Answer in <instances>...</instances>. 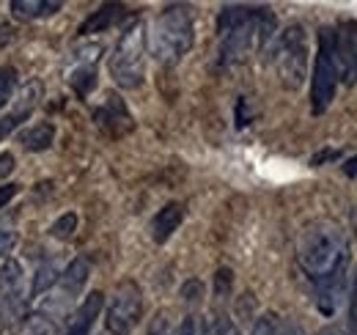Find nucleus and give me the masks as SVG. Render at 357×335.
Instances as JSON below:
<instances>
[{
    "label": "nucleus",
    "mask_w": 357,
    "mask_h": 335,
    "mask_svg": "<svg viewBox=\"0 0 357 335\" xmlns=\"http://www.w3.org/2000/svg\"><path fill=\"white\" fill-rule=\"evenodd\" d=\"M11 39H14V28L8 22H0V50L11 42Z\"/></svg>",
    "instance_id": "nucleus-32"
},
{
    "label": "nucleus",
    "mask_w": 357,
    "mask_h": 335,
    "mask_svg": "<svg viewBox=\"0 0 357 335\" xmlns=\"http://www.w3.org/2000/svg\"><path fill=\"white\" fill-rule=\"evenodd\" d=\"M338 83H341V69L335 55V28H321L311 75V107L316 116H321L333 105Z\"/></svg>",
    "instance_id": "nucleus-6"
},
{
    "label": "nucleus",
    "mask_w": 357,
    "mask_h": 335,
    "mask_svg": "<svg viewBox=\"0 0 357 335\" xmlns=\"http://www.w3.org/2000/svg\"><path fill=\"white\" fill-rule=\"evenodd\" d=\"M308 61H311V47H308L305 28L297 22L283 28L272 47V64L280 85L289 91H297L308 77Z\"/></svg>",
    "instance_id": "nucleus-5"
},
{
    "label": "nucleus",
    "mask_w": 357,
    "mask_h": 335,
    "mask_svg": "<svg viewBox=\"0 0 357 335\" xmlns=\"http://www.w3.org/2000/svg\"><path fill=\"white\" fill-rule=\"evenodd\" d=\"M181 297H184V302L198 305V302H201V297H204V286H201V281H187V283H184V289H181Z\"/></svg>",
    "instance_id": "nucleus-25"
},
{
    "label": "nucleus",
    "mask_w": 357,
    "mask_h": 335,
    "mask_svg": "<svg viewBox=\"0 0 357 335\" xmlns=\"http://www.w3.org/2000/svg\"><path fill=\"white\" fill-rule=\"evenodd\" d=\"M55 143V126L50 121H36L20 132V146L25 151H47Z\"/></svg>",
    "instance_id": "nucleus-17"
},
{
    "label": "nucleus",
    "mask_w": 357,
    "mask_h": 335,
    "mask_svg": "<svg viewBox=\"0 0 357 335\" xmlns=\"http://www.w3.org/2000/svg\"><path fill=\"white\" fill-rule=\"evenodd\" d=\"M275 28L278 20L267 6H223L218 17V69L225 72L242 64L253 47H267Z\"/></svg>",
    "instance_id": "nucleus-1"
},
{
    "label": "nucleus",
    "mask_w": 357,
    "mask_h": 335,
    "mask_svg": "<svg viewBox=\"0 0 357 335\" xmlns=\"http://www.w3.org/2000/svg\"><path fill=\"white\" fill-rule=\"evenodd\" d=\"M58 322H52L50 316L45 313H31L28 319H25V325H22V333L20 335H58Z\"/></svg>",
    "instance_id": "nucleus-21"
},
{
    "label": "nucleus",
    "mask_w": 357,
    "mask_h": 335,
    "mask_svg": "<svg viewBox=\"0 0 357 335\" xmlns=\"http://www.w3.org/2000/svg\"><path fill=\"white\" fill-rule=\"evenodd\" d=\"M63 8L61 0H11V14L17 20H45Z\"/></svg>",
    "instance_id": "nucleus-16"
},
{
    "label": "nucleus",
    "mask_w": 357,
    "mask_h": 335,
    "mask_svg": "<svg viewBox=\"0 0 357 335\" xmlns=\"http://www.w3.org/2000/svg\"><path fill=\"white\" fill-rule=\"evenodd\" d=\"M130 11L121 6V3H107L102 8H96L89 20H83L80 25V36H93V34H105L110 28H116L121 20H127Z\"/></svg>",
    "instance_id": "nucleus-15"
},
{
    "label": "nucleus",
    "mask_w": 357,
    "mask_h": 335,
    "mask_svg": "<svg viewBox=\"0 0 357 335\" xmlns=\"http://www.w3.org/2000/svg\"><path fill=\"white\" fill-rule=\"evenodd\" d=\"M192 42H195V25H192V14L187 6L162 8L154 17V22L146 28L149 55L162 66L178 64L190 52Z\"/></svg>",
    "instance_id": "nucleus-3"
},
{
    "label": "nucleus",
    "mask_w": 357,
    "mask_h": 335,
    "mask_svg": "<svg viewBox=\"0 0 357 335\" xmlns=\"http://www.w3.org/2000/svg\"><path fill=\"white\" fill-rule=\"evenodd\" d=\"M234 116H236V126H239V129L250 124V110H248V99H245V96L236 99V113H234Z\"/></svg>",
    "instance_id": "nucleus-29"
},
{
    "label": "nucleus",
    "mask_w": 357,
    "mask_h": 335,
    "mask_svg": "<svg viewBox=\"0 0 357 335\" xmlns=\"http://www.w3.org/2000/svg\"><path fill=\"white\" fill-rule=\"evenodd\" d=\"M17 193H20V184H3L0 187V209H6L17 198Z\"/></svg>",
    "instance_id": "nucleus-30"
},
{
    "label": "nucleus",
    "mask_w": 357,
    "mask_h": 335,
    "mask_svg": "<svg viewBox=\"0 0 357 335\" xmlns=\"http://www.w3.org/2000/svg\"><path fill=\"white\" fill-rule=\"evenodd\" d=\"M58 278H61L58 264H55V261H45V264L36 269V275H33L31 297H39V294H45V292H52V286L58 283Z\"/></svg>",
    "instance_id": "nucleus-20"
},
{
    "label": "nucleus",
    "mask_w": 357,
    "mask_h": 335,
    "mask_svg": "<svg viewBox=\"0 0 357 335\" xmlns=\"http://www.w3.org/2000/svg\"><path fill=\"white\" fill-rule=\"evenodd\" d=\"M28 299L31 289L25 283L22 264L8 258L0 267V333H14L22 319H28Z\"/></svg>",
    "instance_id": "nucleus-7"
},
{
    "label": "nucleus",
    "mask_w": 357,
    "mask_h": 335,
    "mask_svg": "<svg viewBox=\"0 0 357 335\" xmlns=\"http://www.w3.org/2000/svg\"><path fill=\"white\" fill-rule=\"evenodd\" d=\"M347 335H357V327H352V325H347V330H344Z\"/></svg>",
    "instance_id": "nucleus-35"
},
{
    "label": "nucleus",
    "mask_w": 357,
    "mask_h": 335,
    "mask_svg": "<svg viewBox=\"0 0 357 335\" xmlns=\"http://www.w3.org/2000/svg\"><path fill=\"white\" fill-rule=\"evenodd\" d=\"M96 64H75V72L69 75V85L80 94V96H89L91 91L96 88Z\"/></svg>",
    "instance_id": "nucleus-19"
},
{
    "label": "nucleus",
    "mask_w": 357,
    "mask_h": 335,
    "mask_svg": "<svg viewBox=\"0 0 357 335\" xmlns=\"http://www.w3.org/2000/svg\"><path fill=\"white\" fill-rule=\"evenodd\" d=\"M319 335H347L341 327H335V325H330V327H324V330H319Z\"/></svg>",
    "instance_id": "nucleus-34"
},
{
    "label": "nucleus",
    "mask_w": 357,
    "mask_h": 335,
    "mask_svg": "<svg viewBox=\"0 0 357 335\" xmlns=\"http://www.w3.org/2000/svg\"><path fill=\"white\" fill-rule=\"evenodd\" d=\"M335 55L341 80L347 85L357 83V22H341L335 28Z\"/></svg>",
    "instance_id": "nucleus-12"
},
{
    "label": "nucleus",
    "mask_w": 357,
    "mask_h": 335,
    "mask_svg": "<svg viewBox=\"0 0 357 335\" xmlns=\"http://www.w3.org/2000/svg\"><path fill=\"white\" fill-rule=\"evenodd\" d=\"M181 220H184V207L176 204V201H174V204H165L162 209L151 217V225H149L151 239H154L157 245H165V242L178 231Z\"/></svg>",
    "instance_id": "nucleus-14"
},
{
    "label": "nucleus",
    "mask_w": 357,
    "mask_h": 335,
    "mask_svg": "<svg viewBox=\"0 0 357 335\" xmlns=\"http://www.w3.org/2000/svg\"><path fill=\"white\" fill-rule=\"evenodd\" d=\"M39 99H42V83H39V80L25 83L14 94L11 107L0 116V140L11 137V135L20 129V124H25V121L31 119V113H33L36 105H39Z\"/></svg>",
    "instance_id": "nucleus-10"
},
{
    "label": "nucleus",
    "mask_w": 357,
    "mask_h": 335,
    "mask_svg": "<svg viewBox=\"0 0 357 335\" xmlns=\"http://www.w3.org/2000/svg\"><path fill=\"white\" fill-rule=\"evenodd\" d=\"M140 316H143V294L132 281H127L110 297L105 308V330L99 335H130L137 327Z\"/></svg>",
    "instance_id": "nucleus-9"
},
{
    "label": "nucleus",
    "mask_w": 357,
    "mask_h": 335,
    "mask_svg": "<svg viewBox=\"0 0 357 335\" xmlns=\"http://www.w3.org/2000/svg\"><path fill=\"white\" fill-rule=\"evenodd\" d=\"M146 22L143 20H132L124 34L119 36V42L113 47L110 55V77L113 83L124 91H135L143 85L146 77Z\"/></svg>",
    "instance_id": "nucleus-4"
},
{
    "label": "nucleus",
    "mask_w": 357,
    "mask_h": 335,
    "mask_svg": "<svg viewBox=\"0 0 357 335\" xmlns=\"http://www.w3.org/2000/svg\"><path fill=\"white\" fill-rule=\"evenodd\" d=\"M349 258H352L349 237L335 220H313L300 234L297 261L313 286L335 275H347Z\"/></svg>",
    "instance_id": "nucleus-2"
},
{
    "label": "nucleus",
    "mask_w": 357,
    "mask_h": 335,
    "mask_svg": "<svg viewBox=\"0 0 357 335\" xmlns=\"http://www.w3.org/2000/svg\"><path fill=\"white\" fill-rule=\"evenodd\" d=\"M349 325L357 327V269L352 275V283H349Z\"/></svg>",
    "instance_id": "nucleus-28"
},
{
    "label": "nucleus",
    "mask_w": 357,
    "mask_h": 335,
    "mask_svg": "<svg viewBox=\"0 0 357 335\" xmlns=\"http://www.w3.org/2000/svg\"><path fill=\"white\" fill-rule=\"evenodd\" d=\"M228 335H245V333H242V330H236V327H231V333Z\"/></svg>",
    "instance_id": "nucleus-36"
},
{
    "label": "nucleus",
    "mask_w": 357,
    "mask_h": 335,
    "mask_svg": "<svg viewBox=\"0 0 357 335\" xmlns=\"http://www.w3.org/2000/svg\"><path fill=\"white\" fill-rule=\"evenodd\" d=\"M14 168H17L14 154H11V151H0V179H3V176H8Z\"/></svg>",
    "instance_id": "nucleus-31"
},
{
    "label": "nucleus",
    "mask_w": 357,
    "mask_h": 335,
    "mask_svg": "<svg viewBox=\"0 0 357 335\" xmlns=\"http://www.w3.org/2000/svg\"><path fill=\"white\" fill-rule=\"evenodd\" d=\"M93 124L102 132H107L110 137H121L132 129V116H130V110L119 94H107L105 102L93 110Z\"/></svg>",
    "instance_id": "nucleus-11"
},
{
    "label": "nucleus",
    "mask_w": 357,
    "mask_h": 335,
    "mask_svg": "<svg viewBox=\"0 0 357 335\" xmlns=\"http://www.w3.org/2000/svg\"><path fill=\"white\" fill-rule=\"evenodd\" d=\"M341 168H344V173H347L349 179H357V154H355V157H349V160H347Z\"/></svg>",
    "instance_id": "nucleus-33"
},
{
    "label": "nucleus",
    "mask_w": 357,
    "mask_h": 335,
    "mask_svg": "<svg viewBox=\"0 0 357 335\" xmlns=\"http://www.w3.org/2000/svg\"><path fill=\"white\" fill-rule=\"evenodd\" d=\"M17 94V69L0 66V110L14 99Z\"/></svg>",
    "instance_id": "nucleus-23"
},
{
    "label": "nucleus",
    "mask_w": 357,
    "mask_h": 335,
    "mask_svg": "<svg viewBox=\"0 0 357 335\" xmlns=\"http://www.w3.org/2000/svg\"><path fill=\"white\" fill-rule=\"evenodd\" d=\"M149 335H174V330H171V322H168V316H165L162 311H160V313L151 319Z\"/></svg>",
    "instance_id": "nucleus-26"
},
{
    "label": "nucleus",
    "mask_w": 357,
    "mask_h": 335,
    "mask_svg": "<svg viewBox=\"0 0 357 335\" xmlns=\"http://www.w3.org/2000/svg\"><path fill=\"white\" fill-rule=\"evenodd\" d=\"M14 245H17V231L0 228V258H6L8 253L14 251Z\"/></svg>",
    "instance_id": "nucleus-27"
},
{
    "label": "nucleus",
    "mask_w": 357,
    "mask_h": 335,
    "mask_svg": "<svg viewBox=\"0 0 357 335\" xmlns=\"http://www.w3.org/2000/svg\"><path fill=\"white\" fill-rule=\"evenodd\" d=\"M231 289H234V275H231V269H218V275H215V299L218 302H225L228 297H231Z\"/></svg>",
    "instance_id": "nucleus-24"
},
{
    "label": "nucleus",
    "mask_w": 357,
    "mask_h": 335,
    "mask_svg": "<svg viewBox=\"0 0 357 335\" xmlns=\"http://www.w3.org/2000/svg\"><path fill=\"white\" fill-rule=\"evenodd\" d=\"M77 214L75 211H66V214H61L52 225H50V237L52 239H58V242H69L72 237H75V231H77Z\"/></svg>",
    "instance_id": "nucleus-22"
},
{
    "label": "nucleus",
    "mask_w": 357,
    "mask_h": 335,
    "mask_svg": "<svg viewBox=\"0 0 357 335\" xmlns=\"http://www.w3.org/2000/svg\"><path fill=\"white\" fill-rule=\"evenodd\" d=\"M91 278V261L86 255H77L75 261H69V267L61 272L55 292H50V297H45V302L39 305V313L50 316L52 322H63L75 305V299L83 294L86 283Z\"/></svg>",
    "instance_id": "nucleus-8"
},
{
    "label": "nucleus",
    "mask_w": 357,
    "mask_h": 335,
    "mask_svg": "<svg viewBox=\"0 0 357 335\" xmlns=\"http://www.w3.org/2000/svg\"><path fill=\"white\" fill-rule=\"evenodd\" d=\"M105 311V294L102 292H91L89 297H83V302L77 305V311L72 313L69 319V327L63 335H91L99 313Z\"/></svg>",
    "instance_id": "nucleus-13"
},
{
    "label": "nucleus",
    "mask_w": 357,
    "mask_h": 335,
    "mask_svg": "<svg viewBox=\"0 0 357 335\" xmlns=\"http://www.w3.org/2000/svg\"><path fill=\"white\" fill-rule=\"evenodd\" d=\"M253 335H303V330H300L297 325H291V322L275 316V313H264V316L256 322Z\"/></svg>",
    "instance_id": "nucleus-18"
}]
</instances>
